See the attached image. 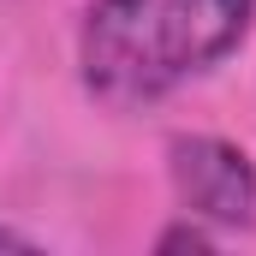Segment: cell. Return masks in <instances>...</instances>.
<instances>
[{
  "label": "cell",
  "mask_w": 256,
  "mask_h": 256,
  "mask_svg": "<svg viewBox=\"0 0 256 256\" xmlns=\"http://www.w3.org/2000/svg\"><path fill=\"white\" fill-rule=\"evenodd\" d=\"M214 244H220V232L202 226V220H191V214H179V220L155 238V250H214Z\"/></svg>",
  "instance_id": "cell-3"
},
{
  "label": "cell",
  "mask_w": 256,
  "mask_h": 256,
  "mask_svg": "<svg viewBox=\"0 0 256 256\" xmlns=\"http://www.w3.org/2000/svg\"><path fill=\"white\" fill-rule=\"evenodd\" d=\"M167 179L179 214H191L214 232H244L256 226V161L214 137V131H179L167 143Z\"/></svg>",
  "instance_id": "cell-2"
},
{
  "label": "cell",
  "mask_w": 256,
  "mask_h": 256,
  "mask_svg": "<svg viewBox=\"0 0 256 256\" xmlns=\"http://www.w3.org/2000/svg\"><path fill=\"white\" fill-rule=\"evenodd\" d=\"M256 0H90L78 24V78L102 108L131 114L208 78L244 48Z\"/></svg>",
  "instance_id": "cell-1"
}]
</instances>
